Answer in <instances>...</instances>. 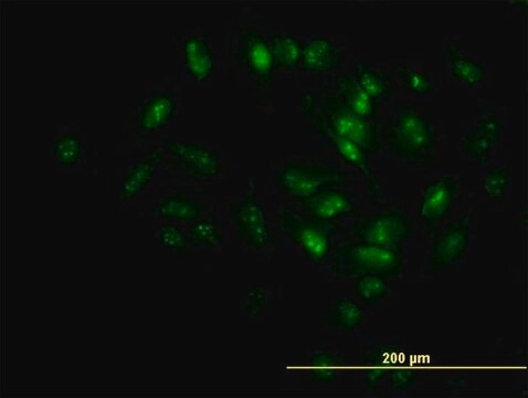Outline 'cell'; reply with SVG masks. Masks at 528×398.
Masks as SVG:
<instances>
[{"instance_id":"1","label":"cell","mask_w":528,"mask_h":398,"mask_svg":"<svg viewBox=\"0 0 528 398\" xmlns=\"http://www.w3.org/2000/svg\"><path fill=\"white\" fill-rule=\"evenodd\" d=\"M303 109L310 118L319 120L337 136L352 140L369 154L380 148L377 125L359 118L332 94H306Z\"/></svg>"},{"instance_id":"2","label":"cell","mask_w":528,"mask_h":398,"mask_svg":"<svg viewBox=\"0 0 528 398\" xmlns=\"http://www.w3.org/2000/svg\"><path fill=\"white\" fill-rule=\"evenodd\" d=\"M388 142L398 159L426 161L436 148L437 132L426 115L405 107L389 124Z\"/></svg>"},{"instance_id":"3","label":"cell","mask_w":528,"mask_h":398,"mask_svg":"<svg viewBox=\"0 0 528 398\" xmlns=\"http://www.w3.org/2000/svg\"><path fill=\"white\" fill-rule=\"evenodd\" d=\"M334 261L337 269L355 278L372 274L392 277L405 268V260L399 250L362 242L337 247Z\"/></svg>"},{"instance_id":"4","label":"cell","mask_w":528,"mask_h":398,"mask_svg":"<svg viewBox=\"0 0 528 398\" xmlns=\"http://www.w3.org/2000/svg\"><path fill=\"white\" fill-rule=\"evenodd\" d=\"M273 182L280 191L298 202L326 188H342L352 183L347 173L334 167L293 162L280 166L273 174Z\"/></svg>"},{"instance_id":"5","label":"cell","mask_w":528,"mask_h":398,"mask_svg":"<svg viewBox=\"0 0 528 398\" xmlns=\"http://www.w3.org/2000/svg\"><path fill=\"white\" fill-rule=\"evenodd\" d=\"M280 232L300 247L312 264L321 265L332 250V227L309 216H298L287 209L278 217Z\"/></svg>"},{"instance_id":"6","label":"cell","mask_w":528,"mask_h":398,"mask_svg":"<svg viewBox=\"0 0 528 398\" xmlns=\"http://www.w3.org/2000/svg\"><path fill=\"white\" fill-rule=\"evenodd\" d=\"M55 169L61 173H82L94 155L87 125L69 123L56 125L49 144Z\"/></svg>"},{"instance_id":"7","label":"cell","mask_w":528,"mask_h":398,"mask_svg":"<svg viewBox=\"0 0 528 398\" xmlns=\"http://www.w3.org/2000/svg\"><path fill=\"white\" fill-rule=\"evenodd\" d=\"M229 214L237 236L247 247L263 249L274 244L268 216L258 201L256 187L232 202Z\"/></svg>"},{"instance_id":"8","label":"cell","mask_w":528,"mask_h":398,"mask_svg":"<svg viewBox=\"0 0 528 398\" xmlns=\"http://www.w3.org/2000/svg\"><path fill=\"white\" fill-rule=\"evenodd\" d=\"M178 96L172 90H156L145 94L140 106L126 120L125 128L133 134L153 135L166 131L174 122Z\"/></svg>"},{"instance_id":"9","label":"cell","mask_w":528,"mask_h":398,"mask_svg":"<svg viewBox=\"0 0 528 398\" xmlns=\"http://www.w3.org/2000/svg\"><path fill=\"white\" fill-rule=\"evenodd\" d=\"M474 216L468 212L450 224L432 245L426 269L440 272L458 265L467 256L472 240Z\"/></svg>"},{"instance_id":"10","label":"cell","mask_w":528,"mask_h":398,"mask_svg":"<svg viewBox=\"0 0 528 398\" xmlns=\"http://www.w3.org/2000/svg\"><path fill=\"white\" fill-rule=\"evenodd\" d=\"M357 242L399 250L413 234L409 219L396 211L368 216L352 229Z\"/></svg>"},{"instance_id":"11","label":"cell","mask_w":528,"mask_h":398,"mask_svg":"<svg viewBox=\"0 0 528 398\" xmlns=\"http://www.w3.org/2000/svg\"><path fill=\"white\" fill-rule=\"evenodd\" d=\"M162 149L182 169L200 180L213 181L223 173V161L207 146L185 140L164 141Z\"/></svg>"},{"instance_id":"12","label":"cell","mask_w":528,"mask_h":398,"mask_svg":"<svg viewBox=\"0 0 528 398\" xmlns=\"http://www.w3.org/2000/svg\"><path fill=\"white\" fill-rule=\"evenodd\" d=\"M459 194L460 185L453 176H440L425 186L419 202L418 216L430 232H436L446 221Z\"/></svg>"},{"instance_id":"13","label":"cell","mask_w":528,"mask_h":398,"mask_svg":"<svg viewBox=\"0 0 528 398\" xmlns=\"http://www.w3.org/2000/svg\"><path fill=\"white\" fill-rule=\"evenodd\" d=\"M237 58L240 66L261 85L267 86L272 81L277 69L276 59L268 38H264L258 28H245L239 37Z\"/></svg>"},{"instance_id":"14","label":"cell","mask_w":528,"mask_h":398,"mask_svg":"<svg viewBox=\"0 0 528 398\" xmlns=\"http://www.w3.org/2000/svg\"><path fill=\"white\" fill-rule=\"evenodd\" d=\"M164 159L163 150H155L142 160L128 165L116 182V195L119 202L128 206L137 201L149 188L158 167Z\"/></svg>"},{"instance_id":"15","label":"cell","mask_w":528,"mask_h":398,"mask_svg":"<svg viewBox=\"0 0 528 398\" xmlns=\"http://www.w3.org/2000/svg\"><path fill=\"white\" fill-rule=\"evenodd\" d=\"M305 216L331 224L355 212V203L350 195L339 187L326 188L299 202Z\"/></svg>"},{"instance_id":"16","label":"cell","mask_w":528,"mask_h":398,"mask_svg":"<svg viewBox=\"0 0 528 398\" xmlns=\"http://www.w3.org/2000/svg\"><path fill=\"white\" fill-rule=\"evenodd\" d=\"M183 68L190 80L206 83L217 68V55L210 41L199 35H188L182 40Z\"/></svg>"},{"instance_id":"17","label":"cell","mask_w":528,"mask_h":398,"mask_svg":"<svg viewBox=\"0 0 528 398\" xmlns=\"http://www.w3.org/2000/svg\"><path fill=\"white\" fill-rule=\"evenodd\" d=\"M318 129L319 133L323 136V139L329 143L334 151L341 157V159L348 165L354 167L356 171L364 176L365 180L371 185L373 193L377 191V183L371 164H369V155L361 145L358 143L341 138L327 130L325 125L319 120L310 118Z\"/></svg>"},{"instance_id":"18","label":"cell","mask_w":528,"mask_h":398,"mask_svg":"<svg viewBox=\"0 0 528 398\" xmlns=\"http://www.w3.org/2000/svg\"><path fill=\"white\" fill-rule=\"evenodd\" d=\"M152 212L162 221L190 225L206 215L207 207L197 197L171 194L158 201Z\"/></svg>"},{"instance_id":"19","label":"cell","mask_w":528,"mask_h":398,"mask_svg":"<svg viewBox=\"0 0 528 398\" xmlns=\"http://www.w3.org/2000/svg\"><path fill=\"white\" fill-rule=\"evenodd\" d=\"M343 54L330 38L313 37L303 43L300 68L306 72H333L340 68Z\"/></svg>"},{"instance_id":"20","label":"cell","mask_w":528,"mask_h":398,"mask_svg":"<svg viewBox=\"0 0 528 398\" xmlns=\"http://www.w3.org/2000/svg\"><path fill=\"white\" fill-rule=\"evenodd\" d=\"M446 55L449 61L451 76L462 85L470 88L483 87L487 79V70L468 55L453 39L447 40Z\"/></svg>"},{"instance_id":"21","label":"cell","mask_w":528,"mask_h":398,"mask_svg":"<svg viewBox=\"0 0 528 398\" xmlns=\"http://www.w3.org/2000/svg\"><path fill=\"white\" fill-rule=\"evenodd\" d=\"M335 96L344 106L366 121H373L376 118L378 102L359 87L353 76L344 75L335 80Z\"/></svg>"},{"instance_id":"22","label":"cell","mask_w":528,"mask_h":398,"mask_svg":"<svg viewBox=\"0 0 528 398\" xmlns=\"http://www.w3.org/2000/svg\"><path fill=\"white\" fill-rule=\"evenodd\" d=\"M365 312L361 303L351 298L336 300L326 312V326L341 332H354L362 327Z\"/></svg>"},{"instance_id":"23","label":"cell","mask_w":528,"mask_h":398,"mask_svg":"<svg viewBox=\"0 0 528 398\" xmlns=\"http://www.w3.org/2000/svg\"><path fill=\"white\" fill-rule=\"evenodd\" d=\"M354 80L374 101L384 100L393 92L392 80L382 71H377L366 62H358L354 69Z\"/></svg>"},{"instance_id":"24","label":"cell","mask_w":528,"mask_h":398,"mask_svg":"<svg viewBox=\"0 0 528 398\" xmlns=\"http://www.w3.org/2000/svg\"><path fill=\"white\" fill-rule=\"evenodd\" d=\"M189 244L194 247L216 249L224 244L223 226L215 216H203L189 225Z\"/></svg>"},{"instance_id":"25","label":"cell","mask_w":528,"mask_h":398,"mask_svg":"<svg viewBox=\"0 0 528 398\" xmlns=\"http://www.w3.org/2000/svg\"><path fill=\"white\" fill-rule=\"evenodd\" d=\"M342 366L339 355L327 350L316 352L309 361L311 380L316 385L330 386L339 377Z\"/></svg>"},{"instance_id":"26","label":"cell","mask_w":528,"mask_h":398,"mask_svg":"<svg viewBox=\"0 0 528 398\" xmlns=\"http://www.w3.org/2000/svg\"><path fill=\"white\" fill-rule=\"evenodd\" d=\"M272 48L276 68L293 70L300 66L303 41L291 35H273L268 37Z\"/></svg>"},{"instance_id":"27","label":"cell","mask_w":528,"mask_h":398,"mask_svg":"<svg viewBox=\"0 0 528 398\" xmlns=\"http://www.w3.org/2000/svg\"><path fill=\"white\" fill-rule=\"evenodd\" d=\"M354 293L365 306H379L389 295L388 277L383 275H364L355 278Z\"/></svg>"},{"instance_id":"28","label":"cell","mask_w":528,"mask_h":398,"mask_svg":"<svg viewBox=\"0 0 528 398\" xmlns=\"http://www.w3.org/2000/svg\"><path fill=\"white\" fill-rule=\"evenodd\" d=\"M496 144L498 143L473 129L464 133L459 141L461 151L479 165L487 163L491 159Z\"/></svg>"},{"instance_id":"29","label":"cell","mask_w":528,"mask_h":398,"mask_svg":"<svg viewBox=\"0 0 528 398\" xmlns=\"http://www.w3.org/2000/svg\"><path fill=\"white\" fill-rule=\"evenodd\" d=\"M158 244L166 250L175 251L178 256L186 254L189 244L188 233L185 230L171 222H166L157 230Z\"/></svg>"},{"instance_id":"30","label":"cell","mask_w":528,"mask_h":398,"mask_svg":"<svg viewBox=\"0 0 528 398\" xmlns=\"http://www.w3.org/2000/svg\"><path fill=\"white\" fill-rule=\"evenodd\" d=\"M512 172L505 167H493L482 178L481 188L484 195L501 198L508 193Z\"/></svg>"},{"instance_id":"31","label":"cell","mask_w":528,"mask_h":398,"mask_svg":"<svg viewBox=\"0 0 528 398\" xmlns=\"http://www.w3.org/2000/svg\"><path fill=\"white\" fill-rule=\"evenodd\" d=\"M401 83L406 90L420 97H428L435 92L434 81L425 71L404 69L399 72Z\"/></svg>"},{"instance_id":"32","label":"cell","mask_w":528,"mask_h":398,"mask_svg":"<svg viewBox=\"0 0 528 398\" xmlns=\"http://www.w3.org/2000/svg\"><path fill=\"white\" fill-rule=\"evenodd\" d=\"M384 355V350H378L369 355L366 360L365 381L371 389H376L388 376L390 359H384Z\"/></svg>"},{"instance_id":"33","label":"cell","mask_w":528,"mask_h":398,"mask_svg":"<svg viewBox=\"0 0 528 398\" xmlns=\"http://www.w3.org/2000/svg\"><path fill=\"white\" fill-rule=\"evenodd\" d=\"M388 374H390V383H392L395 389L405 391L416 382L418 370L409 361L394 362L390 360Z\"/></svg>"},{"instance_id":"34","label":"cell","mask_w":528,"mask_h":398,"mask_svg":"<svg viewBox=\"0 0 528 398\" xmlns=\"http://www.w3.org/2000/svg\"><path fill=\"white\" fill-rule=\"evenodd\" d=\"M473 130L498 143L502 139L505 127L500 118L490 114L475 122Z\"/></svg>"},{"instance_id":"35","label":"cell","mask_w":528,"mask_h":398,"mask_svg":"<svg viewBox=\"0 0 528 398\" xmlns=\"http://www.w3.org/2000/svg\"><path fill=\"white\" fill-rule=\"evenodd\" d=\"M247 312L250 317L257 318L266 309L267 292L261 286H252L247 291Z\"/></svg>"}]
</instances>
